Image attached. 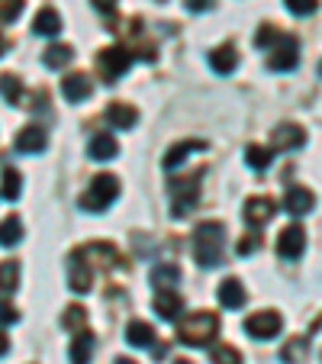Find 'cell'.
I'll return each mask as SVG.
<instances>
[{
	"mask_svg": "<svg viewBox=\"0 0 322 364\" xmlns=\"http://www.w3.org/2000/svg\"><path fill=\"white\" fill-rule=\"evenodd\" d=\"M193 255L203 268H220L222 255H226V226L220 220L200 223L193 229Z\"/></svg>",
	"mask_w": 322,
	"mask_h": 364,
	"instance_id": "cell-1",
	"label": "cell"
},
{
	"mask_svg": "<svg viewBox=\"0 0 322 364\" xmlns=\"http://www.w3.org/2000/svg\"><path fill=\"white\" fill-rule=\"evenodd\" d=\"M216 336H220V319H216V313H206V309L190 313L178 326V342L190 345V348H206Z\"/></svg>",
	"mask_w": 322,
	"mask_h": 364,
	"instance_id": "cell-2",
	"label": "cell"
},
{
	"mask_svg": "<svg viewBox=\"0 0 322 364\" xmlns=\"http://www.w3.org/2000/svg\"><path fill=\"white\" fill-rule=\"evenodd\" d=\"M117 197H119V181L113 178V174H97V178L90 181V191L77 200V206L87 210V213H103Z\"/></svg>",
	"mask_w": 322,
	"mask_h": 364,
	"instance_id": "cell-3",
	"label": "cell"
},
{
	"mask_svg": "<svg viewBox=\"0 0 322 364\" xmlns=\"http://www.w3.org/2000/svg\"><path fill=\"white\" fill-rule=\"evenodd\" d=\"M200 178H203V171L190 174V178L171 181V197H174L171 216H174V220H184V216H190L193 206L200 203Z\"/></svg>",
	"mask_w": 322,
	"mask_h": 364,
	"instance_id": "cell-4",
	"label": "cell"
},
{
	"mask_svg": "<svg viewBox=\"0 0 322 364\" xmlns=\"http://www.w3.org/2000/svg\"><path fill=\"white\" fill-rule=\"evenodd\" d=\"M129 65H132V52L123 46H110L97 55V68H100V77L107 84H117L129 71Z\"/></svg>",
	"mask_w": 322,
	"mask_h": 364,
	"instance_id": "cell-5",
	"label": "cell"
},
{
	"mask_svg": "<svg viewBox=\"0 0 322 364\" xmlns=\"http://www.w3.org/2000/svg\"><path fill=\"white\" fill-rule=\"evenodd\" d=\"M281 326H284V319H281V313H277V309H258L254 316L245 319V332L252 338H261V342L274 338L277 332H281Z\"/></svg>",
	"mask_w": 322,
	"mask_h": 364,
	"instance_id": "cell-6",
	"label": "cell"
},
{
	"mask_svg": "<svg viewBox=\"0 0 322 364\" xmlns=\"http://www.w3.org/2000/svg\"><path fill=\"white\" fill-rule=\"evenodd\" d=\"M77 255L90 264V271H110L119 264V252L110 245V242H90V245L77 248Z\"/></svg>",
	"mask_w": 322,
	"mask_h": 364,
	"instance_id": "cell-7",
	"label": "cell"
},
{
	"mask_svg": "<svg viewBox=\"0 0 322 364\" xmlns=\"http://www.w3.org/2000/svg\"><path fill=\"white\" fill-rule=\"evenodd\" d=\"M300 62V46H296L294 36H281L274 48H271V58H267V68L271 71H294Z\"/></svg>",
	"mask_w": 322,
	"mask_h": 364,
	"instance_id": "cell-8",
	"label": "cell"
},
{
	"mask_svg": "<svg viewBox=\"0 0 322 364\" xmlns=\"http://www.w3.org/2000/svg\"><path fill=\"white\" fill-rule=\"evenodd\" d=\"M274 213H277V206H274V200L271 197H248L245 210H242V216H245V223L252 229L267 226V223L274 220Z\"/></svg>",
	"mask_w": 322,
	"mask_h": 364,
	"instance_id": "cell-9",
	"label": "cell"
},
{
	"mask_svg": "<svg viewBox=\"0 0 322 364\" xmlns=\"http://www.w3.org/2000/svg\"><path fill=\"white\" fill-rule=\"evenodd\" d=\"M277 252L287 262H296L303 252H306V229L303 226H287L281 235H277Z\"/></svg>",
	"mask_w": 322,
	"mask_h": 364,
	"instance_id": "cell-10",
	"label": "cell"
},
{
	"mask_svg": "<svg viewBox=\"0 0 322 364\" xmlns=\"http://www.w3.org/2000/svg\"><path fill=\"white\" fill-rule=\"evenodd\" d=\"M90 284H94V271H90V264L75 252L68 258V287L75 290V294H87Z\"/></svg>",
	"mask_w": 322,
	"mask_h": 364,
	"instance_id": "cell-11",
	"label": "cell"
},
{
	"mask_svg": "<svg viewBox=\"0 0 322 364\" xmlns=\"http://www.w3.org/2000/svg\"><path fill=\"white\" fill-rule=\"evenodd\" d=\"M274 149L277 151H294V149H303L306 145V129H300L296 123H284L274 129Z\"/></svg>",
	"mask_w": 322,
	"mask_h": 364,
	"instance_id": "cell-12",
	"label": "cell"
},
{
	"mask_svg": "<svg viewBox=\"0 0 322 364\" xmlns=\"http://www.w3.org/2000/svg\"><path fill=\"white\" fill-rule=\"evenodd\" d=\"M62 94H65V100L68 103H84L90 94H94V84H90V77L87 75H68V77H62Z\"/></svg>",
	"mask_w": 322,
	"mask_h": 364,
	"instance_id": "cell-13",
	"label": "cell"
},
{
	"mask_svg": "<svg viewBox=\"0 0 322 364\" xmlns=\"http://www.w3.org/2000/svg\"><path fill=\"white\" fill-rule=\"evenodd\" d=\"M190 151H206V142H203V139H184V142L171 145V149H168V155L161 159V165H165L168 171H174L178 165H184Z\"/></svg>",
	"mask_w": 322,
	"mask_h": 364,
	"instance_id": "cell-14",
	"label": "cell"
},
{
	"mask_svg": "<svg viewBox=\"0 0 322 364\" xmlns=\"http://www.w3.org/2000/svg\"><path fill=\"white\" fill-rule=\"evenodd\" d=\"M107 123H110L113 129H132V126L139 123V110L132 107V103L117 100V103L107 107Z\"/></svg>",
	"mask_w": 322,
	"mask_h": 364,
	"instance_id": "cell-15",
	"label": "cell"
},
{
	"mask_svg": "<svg viewBox=\"0 0 322 364\" xmlns=\"http://www.w3.org/2000/svg\"><path fill=\"white\" fill-rule=\"evenodd\" d=\"M48 145V136L42 126H26V129H20V136H16V149L23 151V155H39V151H45Z\"/></svg>",
	"mask_w": 322,
	"mask_h": 364,
	"instance_id": "cell-16",
	"label": "cell"
},
{
	"mask_svg": "<svg viewBox=\"0 0 322 364\" xmlns=\"http://www.w3.org/2000/svg\"><path fill=\"white\" fill-rule=\"evenodd\" d=\"M210 68L216 71V75H232L235 68H239V52H235L232 42H226V46L213 48L210 52Z\"/></svg>",
	"mask_w": 322,
	"mask_h": 364,
	"instance_id": "cell-17",
	"label": "cell"
},
{
	"mask_svg": "<svg viewBox=\"0 0 322 364\" xmlns=\"http://www.w3.org/2000/svg\"><path fill=\"white\" fill-rule=\"evenodd\" d=\"M155 309H158V316L161 319L174 323V319L181 316V309H184V300H181V294H174V290H158L155 294Z\"/></svg>",
	"mask_w": 322,
	"mask_h": 364,
	"instance_id": "cell-18",
	"label": "cell"
},
{
	"mask_svg": "<svg viewBox=\"0 0 322 364\" xmlns=\"http://www.w3.org/2000/svg\"><path fill=\"white\" fill-rule=\"evenodd\" d=\"M117 151H119V145H117V139H113L110 132H97V136L90 139V145H87V155L94 161H110V159H117Z\"/></svg>",
	"mask_w": 322,
	"mask_h": 364,
	"instance_id": "cell-19",
	"label": "cell"
},
{
	"mask_svg": "<svg viewBox=\"0 0 322 364\" xmlns=\"http://www.w3.org/2000/svg\"><path fill=\"white\" fill-rule=\"evenodd\" d=\"M216 296H220V303L226 309L245 306V287H242V281H235V277H226V281L220 284V290H216Z\"/></svg>",
	"mask_w": 322,
	"mask_h": 364,
	"instance_id": "cell-20",
	"label": "cell"
},
{
	"mask_svg": "<svg viewBox=\"0 0 322 364\" xmlns=\"http://www.w3.org/2000/svg\"><path fill=\"white\" fill-rule=\"evenodd\" d=\"M94 345L97 338L90 336L87 329H81L75 338H71V364H90V358H94Z\"/></svg>",
	"mask_w": 322,
	"mask_h": 364,
	"instance_id": "cell-21",
	"label": "cell"
},
{
	"mask_svg": "<svg viewBox=\"0 0 322 364\" xmlns=\"http://www.w3.org/2000/svg\"><path fill=\"white\" fill-rule=\"evenodd\" d=\"M313 206H316V197L306 191V187H294V191L284 197V210H287V213H294V216L309 213Z\"/></svg>",
	"mask_w": 322,
	"mask_h": 364,
	"instance_id": "cell-22",
	"label": "cell"
},
{
	"mask_svg": "<svg viewBox=\"0 0 322 364\" xmlns=\"http://www.w3.org/2000/svg\"><path fill=\"white\" fill-rule=\"evenodd\" d=\"M126 342H129L132 348H151V345H155V329H151L149 323H142V319H132V323L126 326Z\"/></svg>",
	"mask_w": 322,
	"mask_h": 364,
	"instance_id": "cell-23",
	"label": "cell"
},
{
	"mask_svg": "<svg viewBox=\"0 0 322 364\" xmlns=\"http://www.w3.org/2000/svg\"><path fill=\"white\" fill-rule=\"evenodd\" d=\"M33 29L39 36H58L62 33V16H58V10L55 7H42L33 20Z\"/></svg>",
	"mask_w": 322,
	"mask_h": 364,
	"instance_id": "cell-24",
	"label": "cell"
},
{
	"mask_svg": "<svg viewBox=\"0 0 322 364\" xmlns=\"http://www.w3.org/2000/svg\"><path fill=\"white\" fill-rule=\"evenodd\" d=\"M309 358V342L303 336H290L287 342H284V348H281V361H287V364H303Z\"/></svg>",
	"mask_w": 322,
	"mask_h": 364,
	"instance_id": "cell-25",
	"label": "cell"
},
{
	"mask_svg": "<svg viewBox=\"0 0 322 364\" xmlns=\"http://www.w3.org/2000/svg\"><path fill=\"white\" fill-rule=\"evenodd\" d=\"M151 284H155L158 290H171L174 284H181V268L171 262L155 264V268H151Z\"/></svg>",
	"mask_w": 322,
	"mask_h": 364,
	"instance_id": "cell-26",
	"label": "cell"
},
{
	"mask_svg": "<svg viewBox=\"0 0 322 364\" xmlns=\"http://www.w3.org/2000/svg\"><path fill=\"white\" fill-rule=\"evenodd\" d=\"M0 94L7 97V103H14V107H26V90H23L16 75H0Z\"/></svg>",
	"mask_w": 322,
	"mask_h": 364,
	"instance_id": "cell-27",
	"label": "cell"
},
{
	"mask_svg": "<svg viewBox=\"0 0 322 364\" xmlns=\"http://www.w3.org/2000/svg\"><path fill=\"white\" fill-rule=\"evenodd\" d=\"M71 58H75V48L71 46H48L45 55H42V62H45V68L62 71L65 65H71Z\"/></svg>",
	"mask_w": 322,
	"mask_h": 364,
	"instance_id": "cell-28",
	"label": "cell"
},
{
	"mask_svg": "<svg viewBox=\"0 0 322 364\" xmlns=\"http://www.w3.org/2000/svg\"><path fill=\"white\" fill-rule=\"evenodd\" d=\"M271 161H274V155H271V149L267 145H248L245 149V165L254 168V171H267L271 168Z\"/></svg>",
	"mask_w": 322,
	"mask_h": 364,
	"instance_id": "cell-29",
	"label": "cell"
},
{
	"mask_svg": "<svg viewBox=\"0 0 322 364\" xmlns=\"http://www.w3.org/2000/svg\"><path fill=\"white\" fill-rule=\"evenodd\" d=\"M23 242V223L20 216H7V220L0 223V245L4 248H14Z\"/></svg>",
	"mask_w": 322,
	"mask_h": 364,
	"instance_id": "cell-30",
	"label": "cell"
},
{
	"mask_svg": "<svg viewBox=\"0 0 322 364\" xmlns=\"http://www.w3.org/2000/svg\"><path fill=\"white\" fill-rule=\"evenodd\" d=\"M20 287V262H4L0 264V294H16Z\"/></svg>",
	"mask_w": 322,
	"mask_h": 364,
	"instance_id": "cell-31",
	"label": "cell"
},
{
	"mask_svg": "<svg viewBox=\"0 0 322 364\" xmlns=\"http://www.w3.org/2000/svg\"><path fill=\"white\" fill-rule=\"evenodd\" d=\"M20 191H23V178L16 168H7L4 171V181H0V197L4 200H20Z\"/></svg>",
	"mask_w": 322,
	"mask_h": 364,
	"instance_id": "cell-32",
	"label": "cell"
},
{
	"mask_svg": "<svg viewBox=\"0 0 322 364\" xmlns=\"http://www.w3.org/2000/svg\"><path fill=\"white\" fill-rule=\"evenodd\" d=\"M281 29L271 26V23H264V26H258V33H254V46L258 48H274L277 42H281Z\"/></svg>",
	"mask_w": 322,
	"mask_h": 364,
	"instance_id": "cell-33",
	"label": "cell"
},
{
	"mask_svg": "<svg viewBox=\"0 0 322 364\" xmlns=\"http://www.w3.org/2000/svg\"><path fill=\"white\" fill-rule=\"evenodd\" d=\"M210 361L213 364H242V355L232 345H216V348L210 351Z\"/></svg>",
	"mask_w": 322,
	"mask_h": 364,
	"instance_id": "cell-34",
	"label": "cell"
},
{
	"mask_svg": "<svg viewBox=\"0 0 322 364\" xmlns=\"http://www.w3.org/2000/svg\"><path fill=\"white\" fill-rule=\"evenodd\" d=\"M87 323V313H84V306H65V313H62V326L65 329H81V326Z\"/></svg>",
	"mask_w": 322,
	"mask_h": 364,
	"instance_id": "cell-35",
	"label": "cell"
},
{
	"mask_svg": "<svg viewBox=\"0 0 322 364\" xmlns=\"http://www.w3.org/2000/svg\"><path fill=\"white\" fill-rule=\"evenodd\" d=\"M23 14V0H0V23H14Z\"/></svg>",
	"mask_w": 322,
	"mask_h": 364,
	"instance_id": "cell-36",
	"label": "cell"
},
{
	"mask_svg": "<svg viewBox=\"0 0 322 364\" xmlns=\"http://www.w3.org/2000/svg\"><path fill=\"white\" fill-rule=\"evenodd\" d=\"M284 4H287V10L290 14H296V16L316 14V0H284Z\"/></svg>",
	"mask_w": 322,
	"mask_h": 364,
	"instance_id": "cell-37",
	"label": "cell"
},
{
	"mask_svg": "<svg viewBox=\"0 0 322 364\" xmlns=\"http://www.w3.org/2000/svg\"><path fill=\"white\" fill-rule=\"evenodd\" d=\"M14 323H20V309L10 306L7 300H0V326H14Z\"/></svg>",
	"mask_w": 322,
	"mask_h": 364,
	"instance_id": "cell-38",
	"label": "cell"
},
{
	"mask_svg": "<svg viewBox=\"0 0 322 364\" xmlns=\"http://www.w3.org/2000/svg\"><path fill=\"white\" fill-rule=\"evenodd\" d=\"M254 248H261V232H248L245 239L235 245V252H239V255H252Z\"/></svg>",
	"mask_w": 322,
	"mask_h": 364,
	"instance_id": "cell-39",
	"label": "cell"
},
{
	"mask_svg": "<svg viewBox=\"0 0 322 364\" xmlns=\"http://www.w3.org/2000/svg\"><path fill=\"white\" fill-rule=\"evenodd\" d=\"M90 4H94V7L113 23V16H117V0H90Z\"/></svg>",
	"mask_w": 322,
	"mask_h": 364,
	"instance_id": "cell-40",
	"label": "cell"
},
{
	"mask_svg": "<svg viewBox=\"0 0 322 364\" xmlns=\"http://www.w3.org/2000/svg\"><path fill=\"white\" fill-rule=\"evenodd\" d=\"M184 7L190 10V14H203V10L213 7V0H184Z\"/></svg>",
	"mask_w": 322,
	"mask_h": 364,
	"instance_id": "cell-41",
	"label": "cell"
},
{
	"mask_svg": "<svg viewBox=\"0 0 322 364\" xmlns=\"http://www.w3.org/2000/svg\"><path fill=\"white\" fill-rule=\"evenodd\" d=\"M10 351V342H7V336H0V355H7Z\"/></svg>",
	"mask_w": 322,
	"mask_h": 364,
	"instance_id": "cell-42",
	"label": "cell"
},
{
	"mask_svg": "<svg viewBox=\"0 0 322 364\" xmlns=\"http://www.w3.org/2000/svg\"><path fill=\"white\" fill-rule=\"evenodd\" d=\"M4 55H7V36L0 33V58H4Z\"/></svg>",
	"mask_w": 322,
	"mask_h": 364,
	"instance_id": "cell-43",
	"label": "cell"
},
{
	"mask_svg": "<svg viewBox=\"0 0 322 364\" xmlns=\"http://www.w3.org/2000/svg\"><path fill=\"white\" fill-rule=\"evenodd\" d=\"M113 364H136V361H129V358H117Z\"/></svg>",
	"mask_w": 322,
	"mask_h": 364,
	"instance_id": "cell-44",
	"label": "cell"
},
{
	"mask_svg": "<svg viewBox=\"0 0 322 364\" xmlns=\"http://www.w3.org/2000/svg\"><path fill=\"white\" fill-rule=\"evenodd\" d=\"M174 364H193V361H187V358H181V361H174Z\"/></svg>",
	"mask_w": 322,
	"mask_h": 364,
	"instance_id": "cell-45",
	"label": "cell"
}]
</instances>
